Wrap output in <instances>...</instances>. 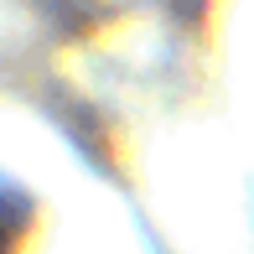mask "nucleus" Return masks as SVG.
Listing matches in <instances>:
<instances>
[{
	"mask_svg": "<svg viewBox=\"0 0 254 254\" xmlns=\"http://www.w3.org/2000/svg\"><path fill=\"white\" fill-rule=\"evenodd\" d=\"M16 228H21V213H5V207H0V254H10V244H16Z\"/></svg>",
	"mask_w": 254,
	"mask_h": 254,
	"instance_id": "1",
	"label": "nucleus"
}]
</instances>
